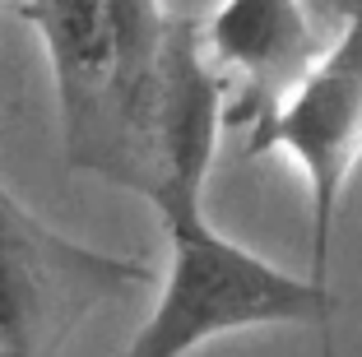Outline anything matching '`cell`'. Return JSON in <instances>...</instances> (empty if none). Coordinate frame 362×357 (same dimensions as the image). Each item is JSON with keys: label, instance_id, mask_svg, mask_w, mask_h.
<instances>
[{"label": "cell", "instance_id": "6da1fadb", "mask_svg": "<svg viewBox=\"0 0 362 357\" xmlns=\"http://www.w3.org/2000/svg\"><path fill=\"white\" fill-rule=\"evenodd\" d=\"M168 237V274L158 302L121 357H191L233 329L311 325L330 329V288L279 269L204 218V177L153 172L139 181Z\"/></svg>", "mask_w": 362, "mask_h": 357}, {"label": "cell", "instance_id": "7a4b0ae2", "mask_svg": "<svg viewBox=\"0 0 362 357\" xmlns=\"http://www.w3.org/2000/svg\"><path fill=\"white\" fill-rule=\"evenodd\" d=\"M149 283L144 260L56 232L0 177V357H61L98 306Z\"/></svg>", "mask_w": 362, "mask_h": 357}, {"label": "cell", "instance_id": "3957f363", "mask_svg": "<svg viewBox=\"0 0 362 357\" xmlns=\"http://www.w3.org/2000/svg\"><path fill=\"white\" fill-rule=\"evenodd\" d=\"M284 153L307 181L311 279L325 283L344 190L362 163V14L334 28L316 61L246 121V158Z\"/></svg>", "mask_w": 362, "mask_h": 357}, {"label": "cell", "instance_id": "277c9868", "mask_svg": "<svg viewBox=\"0 0 362 357\" xmlns=\"http://www.w3.org/2000/svg\"><path fill=\"white\" fill-rule=\"evenodd\" d=\"M14 5L47 47L70 163L117 177L121 130L112 107V37L103 0H14Z\"/></svg>", "mask_w": 362, "mask_h": 357}, {"label": "cell", "instance_id": "5b68a950", "mask_svg": "<svg viewBox=\"0 0 362 357\" xmlns=\"http://www.w3.org/2000/svg\"><path fill=\"white\" fill-rule=\"evenodd\" d=\"M311 14V23H330V28H339V23H349L353 14H362V0H302Z\"/></svg>", "mask_w": 362, "mask_h": 357}]
</instances>
